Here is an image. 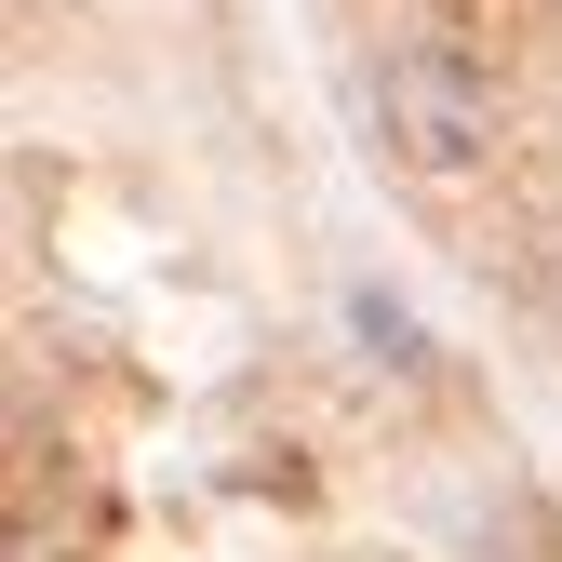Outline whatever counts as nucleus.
Returning a JSON list of instances; mask_svg holds the SVG:
<instances>
[{"label":"nucleus","instance_id":"nucleus-2","mask_svg":"<svg viewBox=\"0 0 562 562\" xmlns=\"http://www.w3.org/2000/svg\"><path fill=\"white\" fill-rule=\"evenodd\" d=\"M348 322H362V348H389V362H415V322H402L389 295H362V308H348Z\"/></svg>","mask_w":562,"mask_h":562},{"label":"nucleus","instance_id":"nucleus-1","mask_svg":"<svg viewBox=\"0 0 562 562\" xmlns=\"http://www.w3.org/2000/svg\"><path fill=\"white\" fill-rule=\"evenodd\" d=\"M375 134H389L402 175L456 188V175L496 161V94H482V67H456V54H429V41H402V54L375 67Z\"/></svg>","mask_w":562,"mask_h":562},{"label":"nucleus","instance_id":"nucleus-3","mask_svg":"<svg viewBox=\"0 0 562 562\" xmlns=\"http://www.w3.org/2000/svg\"><path fill=\"white\" fill-rule=\"evenodd\" d=\"M549 295H562V255H549Z\"/></svg>","mask_w":562,"mask_h":562}]
</instances>
